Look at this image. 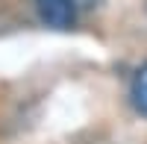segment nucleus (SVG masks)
<instances>
[{"instance_id":"nucleus-1","label":"nucleus","mask_w":147,"mask_h":144,"mask_svg":"<svg viewBox=\"0 0 147 144\" xmlns=\"http://www.w3.org/2000/svg\"><path fill=\"white\" fill-rule=\"evenodd\" d=\"M97 0H35L41 21L53 30H68L80 21L85 9H91Z\"/></svg>"},{"instance_id":"nucleus-2","label":"nucleus","mask_w":147,"mask_h":144,"mask_svg":"<svg viewBox=\"0 0 147 144\" xmlns=\"http://www.w3.org/2000/svg\"><path fill=\"white\" fill-rule=\"evenodd\" d=\"M129 97H132V106L147 115V65H141L132 77V85H129Z\"/></svg>"}]
</instances>
